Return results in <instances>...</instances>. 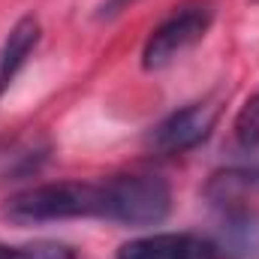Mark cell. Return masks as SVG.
<instances>
[{"instance_id":"1","label":"cell","mask_w":259,"mask_h":259,"mask_svg":"<svg viewBox=\"0 0 259 259\" xmlns=\"http://www.w3.org/2000/svg\"><path fill=\"white\" fill-rule=\"evenodd\" d=\"M3 217L15 226L58 223L78 217H103V181H58L15 193L3 205Z\"/></svg>"},{"instance_id":"2","label":"cell","mask_w":259,"mask_h":259,"mask_svg":"<svg viewBox=\"0 0 259 259\" xmlns=\"http://www.w3.org/2000/svg\"><path fill=\"white\" fill-rule=\"evenodd\" d=\"M172 211V190L157 175H118L103 181V217L124 226H157Z\"/></svg>"},{"instance_id":"3","label":"cell","mask_w":259,"mask_h":259,"mask_svg":"<svg viewBox=\"0 0 259 259\" xmlns=\"http://www.w3.org/2000/svg\"><path fill=\"white\" fill-rule=\"evenodd\" d=\"M211 21H214L211 0H187L181 6H175L145 39L142 66L148 72H154V69H166L169 64H175L184 52H190L196 42H202Z\"/></svg>"},{"instance_id":"4","label":"cell","mask_w":259,"mask_h":259,"mask_svg":"<svg viewBox=\"0 0 259 259\" xmlns=\"http://www.w3.org/2000/svg\"><path fill=\"white\" fill-rule=\"evenodd\" d=\"M217 121V109L211 103H193L184 106L178 112H172L166 121H160L151 133V145L160 154H184L196 148L199 142H205L214 130Z\"/></svg>"},{"instance_id":"5","label":"cell","mask_w":259,"mask_h":259,"mask_svg":"<svg viewBox=\"0 0 259 259\" xmlns=\"http://www.w3.org/2000/svg\"><path fill=\"white\" fill-rule=\"evenodd\" d=\"M118 259H220V250L211 238L193 232H157L127 241Z\"/></svg>"},{"instance_id":"6","label":"cell","mask_w":259,"mask_h":259,"mask_svg":"<svg viewBox=\"0 0 259 259\" xmlns=\"http://www.w3.org/2000/svg\"><path fill=\"white\" fill-rule=\"evenodd\" d=\"M220 256L229 259H259V211L250 205L220 208L217 232L211 238Z\"/></svg>"},{"instance_id":"7","label":"cell","mask_w":259,"mask_h":259,"mask_svg":"<svg viewBox=\"0 0 259 259\" xmlns=\"http://www.w3.org/2000/svg\"><path fill=\"white\" fill-rule=\"evenodd\" d=\"M36 42H39V21L33 15L18 18L15 27L9 30L6 42H3V52H0V97L12 88L15 75L21 72V66L27 64V58L36 49Z\"/></svg>"},{"instance_id":"8","label":"cell","mask_w":259,"mask_h":259,"mask_svg":"<svg viewBox=\"0 0 259 259\" xmlns=\"http://www.w3.org/2000/svg\"><path fill=\"white\" fill-rule=\"evenodd\" d=\"M250 193H259V166H253V169H226V172H217L208 181V187H205V196L217 208L247 205Z\"/></svg>"},{"instance_id":"9","label":"cell","mask_w":259,"mask_h":259,"mask_svg":"<svg viewBox=\"0 0 259 259\" xmlns=\"http://www.w3.org/2000/svg\"><path fill=\"white\" fill-rule=\"evenodd\" d=\"M46 154H49V145L42 139H36V136L0 142V181H6V178H24V175L36 172L42 166Z\"/></svg>"},{"instance_id":"10","label":"cell","mask_w":259,"mask_h":259,"mask_svg":"<svg viewBox=\"0 0 259 259\" xmlns=\"http://www.w3.org/2000/svg\"><path fill=\"white\" fill-rule=\"evenodd\" d=\"M0 259H75V250L64 241H36L24 247L0 244Z\"/></svg>"},{"instance_id":"11","label":"cell","mask_w":259,"mask_h":259,"mask_svg":"<svg viewBox=\"0 0 259 259\" xmlns=\"http://www.w3.org/2000/svg\"><path fill=\"white\" fill-rule=\"evenodd\" d=\"M235 139L244 148H256L259 145V94L241 106V112L235 118Z\"/></svg>"},{"instance_id":"12","label":"cell","mask_w":259,"mask_h":259,"mask_svg":"<svg viewBox=\"0 0 259 259\" xmlns=\"http://www.w3.org/2000/svg\"><path fill=\"white\" fill-rule=\"evenodd\" d=\"M133 0H109L106 6H103V15H115V12H121L124 6H130Z\"/></svg>"}]
</instances>
